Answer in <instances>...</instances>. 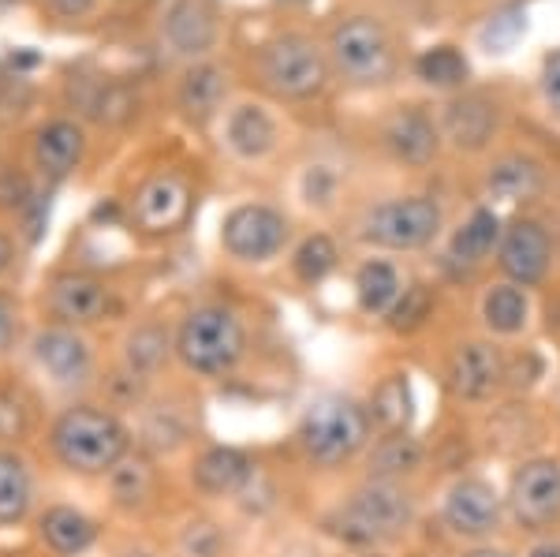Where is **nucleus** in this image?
I'll list each match as a JSON object with an SVG mask.
<instances>
[{"instance_id": "nucleus-1", "label": "nucleus", "mask_w": 560, "mask_h": 557, "mask_svg": "<svg viewBox=\"0 0 560 557\" xmlns=\"http://www.w3.org/2000/svg\"><path fill=\"white\" fill-rule=\"evenodd\" d=\"M135 449V430L128 419L105 401L79 397L65 401L49 416L42 434V453L52 468L75 479H105Z\"/></svg>"}, {"instance_id": "nucleus-2", "label": "nucleus", "mask_w": 560, "mask_h": 557, "mask_svg": "<svg viewBox=\"0 0 560 557\" xmlns=\"http://www.w3.org/2000/svg\"><path fill=\"white\" fill-rule=\"evenodd\" d=\"M20 363L38 379L45 393H57L65 401L86 397L105 374L94 337L86 329L57 326V322H34Z\"/></svg>"}, {"instance_id": "nucleus-3", "label": "nucleus", "mask_w": 560, "mask_h": 557, "mask_svg": "<svg viewBox=\"0 0 560 557\" xmlns=\"http://www.w3.org/2000/svg\"><path fill=\"white\" fill-rule=\"evenodd\" d=\"M247 322L229 303H195L176 322V363L191 379H229L247 359Z\"/></svg>"}, {"instance_id": "nucleus-4", "label": "nucleus", "mask_w": 560, "mask_h": 557, "mask_svg": "<svg viewBox=\"0 0 560 557\" xmlns=\"http://www.w3.org/2000/svg\"><path fill=\"white\" fill-rule=\"evenodd\" d=\"M370 423H374L370 408H363L355 397L325 393L303 408L295 442H300L306 461L322 464V468H337L370 442Z\"/></svg>"}, {"instance_id": "nucleus-5", "label": "nucleus", "mask_w": 560, "mask_h": 557, "mask_svg": "<svg viewBox=\"0 0 560 557\" xmlns=\"http://www.w3.org/2000/svg\"><path fill=\"white\" fill-rule=\"evenodd\" d=\"M415 520V501L400 483L366 479L345 501L337 517H329V527L351 546H377L404 535Z\"/></svg>"}, {"instance_id": "nucleus-6", "label": "nucleus", "mask_w": 560, "mask_h": 557, "mask_svg": "<svg viewBox=\"0 0 560 557\" xmlns=\"http://www.w3.org/2000/svg\"><path fill=\"white\" fill-rule=\"evenodd\" d=\"M120 318V295L105 277L90 269H57L38 292V322H57L71 329H97Z\"/></svg>"}, {"instance_id": "nucleus-7", "label": "nucleus", "mask_w": 560, "mask_h": 557, "mask_svg": "<svg viewBox=\"0 0 560 557\" xmlns=\"http://www.w3.org/2000/svg\"><path fill=\"white\" fill-rule=\"evenodd\" d=\"M49 404L45 390L31 371L12 359L0 363V445L8 449H34L49 427Z\"/></svg>"}, {"instance_id": "nucleus-8", "label": "nucleus", "mask_w": 560, "mask_h": 557, "mask_svg": "<svg viewBox=\"0 0 560 557\" xmlns=\"http://www.w3.org/2000/svg\"><path fill=\"white\" fill-rule=\"evenodd\" d=\"M195 210V187L184 173L161 169L150 173L128 199V221L142 236H173L187 224Z\"/></svg>"}, {"instance_id": "nucleus-9", "label": "nucleus", "mask_w": 560, "mask_h": 557, "mask_svg": "<svg viewBox=\"0 0 560 557\" xmlns=\"http://www.w3.org/2000/svg\"><path fill=\"white\" fill-rule=\"evenodd\" d=\"M292 224L280 210L266 202H243L236 210L224 213L221 221V247L229 258L243 266H261L284 251Z\"/></svg>"}, {"instance_id": "nucleus-10", "label": "nucleus", "mask_w": 560, "mask_h": 557, "mask_svg": "<svg viewBox=\"0 0 560 557\" xmlns=\"http://www.w3.org/2000/svg\"><path fill=\"white\" fill-rule=\"evenodd\" d=\"M329 53L340 76L363 86L385 83L396 68L393 42H388L385 26L377 20H366V15H355V20L340 23L337 31H332Z\"/></svg>"}, {"instance_id": "nucleus-11", "label": "nucleus", "mask_w": 560, "mask_h": 557, "mask_svg": "<svg viewBox=\"0 0 560 557\" xmlns=\"http://www.w3.org/2000/svg\"><path fill=\"white\" fill-rule=\"evenodd\" d=\"M441 232V206L427 195H408V199L382 202L366 213L363 240L388 251H415L427 247Z\"/></svg>"}, {"instance_id": "nucleus-12", "label": "nucleus", "mask_w": 560, "mask_h": 557, "mask_svg": "<svg viewBox=\"0 0 560 557\" xmlns=\"http://www.w3.org/2000/svg\"><path fill=\"white\" fill-rule=\"evenodd\" d=\"M261 83L280 97H314L325 86V57L318 45L300 34L269 42L258 57Z\"/></svg>"}, {"instance_id": "nucleus-13", "label": "nucleus", "mask_w": 560, "mask_h": 557, "mask_svg": "<svg viewBox=\"0 0 560 557\" xmlns=\"http://www.w3.org/2000/svg\"><path fill=\"white\" fill-rule=\"evenodd\" d=\"M509 509L530 532L553 527L560 520V461L553 456H530L512 472Z\"/></svg>"}, {"instance_id": "nucleus-14", "label": "nucleus", "mask_w": 560, "mask_h": 557, "mask_svg": "<svg viewBox=\"0 0 560 557\" xmlns=\"http://www.w3.org/2000/svg\"><path fill=\"white\" fill-rule=\"evenodd\" d=\"M42 509V475L34 449L0 445V535L31 532Z\"/></svg>"}, {"instance_id": "nucleus-15", "label": "nucleus", "mask_w": 560, "mask_h": 557, "mask_svg": "<svg viewBox=\"0 0 560 557\" xmlns=\"http://www.w3.org/2000/svg\"><path fill=\"white\" fill-rule=\"evenodd\" d=\"M31 543L45 557H86L102 543V520L71 501H42L31 524Z\"/></svg>"}, {"instance_id": "nucleus-16", "label": "nucleus", "mask_w": 560, "mask_h": 557, "mask_svg": "<svg viewBox=\"0 0 560 557\" xmlns=\"http://www.w3.org/2000/svg\"><path fill=\"white\" fill-rule=\"evenodd\" d=\"M86 158V131L79 120L57 116V120L42 124L31 139V169L38 176V184L57 187L83 165Z\"/></svg>"}, {"instance_id": "nucleus-17", "label": "nucleus", "mask_w": 560, "mask_h": 557, "mask_svg": "<svg viewBox=\"0 0 560 557\" xmlns=\"http://www.w3.org/2000/svg\"><path fill=\"white\" fill-rule=\"evenodd\" d=\"M161 490V468L150 453H142L139 445L105 475V494H108V509L120 517H142L147 509H153Z\"/></svg>"}, {"instance_id": "nucleus-18", "label": "nucleus", "mask_w": 560, "mask_h": 557, "mask_svg": "<svg viewBox=\"0 0 560 557\" xmlns=\"http://www.w3.org/2000/svg\"><path fill=\"white\" fill-rule=\"evenodd\" d=\"M549 258H553V247H549V232L541 229L538 221H512L501 236V247H497V263H501L504 274L512 277V285L520 289H530L541 277L549 274Z\"/></svg>"}, {"instance_id": "nucleus-19", "label": "nucleus", "mask_w": 560, "mask_h": 557, "mask_svg": "<svg viewBox=\"0 0 560 557\" xmlns=\"http://www.w3.org/2000/svg\"><path fill=\"white\" fill-rule=\"evenodd\" d=\"M258 464L240 445H206L191 461V487L202 498H232L236 501L243 487L255 479Z\"/></svg>"}, {"instance_id": "nucleus-20", "label": "nucleus", "mask_w": 560, "mask_h": 557, "mask_svg": "<svg viewBox=\"0 0 560 557\" xmlns=\"http://www.w3.org/2000/svg\"><path fill=\"white\" fill-rule=\"evenodd\" d=\"M195 434V423H191V411H187L184 401H147L139 408V427H135V445L142 453H150L153 461L161 456H173L179 453Z\"/></svg>"}, {"instance_id": "nucleus-21", "label": "nucleus", "mask_w": 560, "mask_h": 557, "mask_svg": "<svg viewBox=\"0 0 560 557\" xmlns=\"http://www.w3.org/2000/svg\"><path fill=\"white\" fill-rule=\"evenodd\" d=\"M445 524L459 538H486L501 524V498L486 479H459L445 494Z\"/></svg>"}, {"instance_id": "nucleus-22", "label": "nucleus", "mask_w": 560, "mask_h": 557, "mask_svg": "<svg viewBox=\"0 0 560 557\" xmlns=\"http://www.w3.org/2000/svg\"><path fill=\"white\" fill-rule=\"evenodd\" d=\"M504 382V356L490 340H467L448 359V390L459 401H486Z\"/></svg>"}, {"instance_id": "nucleus-23", "label": "nucleus", "mask_w": 560, "mask_h": 557, "mask_svg": "<svg viewBox=\"0 0 560 557\" xmlns=\"http://www.w3.org/2000/svg\"><path fill=\"white\" fill-rule=\"evenodd\" d=\"M168 359H176V329H168L165 322H153V318L135 322L120 340V352H116V363L124 371L139 374L147 382H153L165 371Z\"/></svg>"}, {"instance_id": "nucleus-24", "label": "nucleus", "mask_w": 560, "mask_h": 557, "mask_svg": "<svg viewBox=\"0 0 560 557\" xmlns=\"http://www.w3.org/2000/svg\"><path fill=\"white\" fill-rule=\"evenodd\" d=\"M217 38L213 12L202 0H176L165 15V42L179 57H202Z\"/></svg>"}, {"instance_id": "nucleus-25", "label": "nucleus", "mask_w": 560, "mask_h": 557, "mask_svg": "<svg viewBox=\"0 0 560 557\" xmlns=\"http://www.w3.org/2000/svg\"><path fill=\"white\" fill-rule=\"evenodd\" d=\"M224 142L243 161H258L277 147V124L258 105H236L224 120Z\"/></svg>"}, {"instance_id": "nucleus-26", "label": "nucleus", "mask_w": 560, "mask_h": 557, "mask_svg": "<svg viewBox=\"0 0 560 557\" xmlns=\"http://www.w3.org/2000/svg\"><path fill=\"white\" fill-rule=\"evenodd\" d=\"M385 142H388V150L400 161H408V165H427V161L438 154V128H433V120L427 113L404 109L388 120Z\"/></svg>"}, {"instance_id": "nucleus-27", "label": "nucleus", "mask_w": 560, "mask_h": 557, "mask_svg": "<svg viewBox=\"0 0 560 557\" xmlns=\"http://www.w3.org/2000/svg\"><path fill=\"white\" fill-rule=\"evenodd\" d=\"M497 128V109L486 97H459L445 109V135L459 150H482Z\"/></svg>"}, {"instance_id": "nucleus-28", "label": "nucleus", "mask_w": 560, "mask_h": 557, "mask_svg": "<svg viewBox=\"0 0 560 557\" xmlns=\"http://www.w3.org/2000/svg\"><path fill=\"white\" fill-rule=\"evenodd\" d=\"M370 419L385 434H404L415 423V393L408 374H385L370 397Z\"/></svg>"}, {"instance_id": "nucleus-29", "label": "nucleus", "mask_w": 560, "mask_h": 557, "mask_svg": "<svg viewBox=\"0 0 560 557\" xmlns=\"http://www.w3.org/2000/svg\"><path fill=\"white\" fill-rule=\"evenodd\" d=\"M486 187H490L493 199L501 202H530L541 195L546 187V176H541V165L530 158H501L486 176Z\"/></svg>"}, {"instance_id": "nucleus-30", "label": "nucleus", "mask_w": 560, "mask_h": 557, "mask_svg": "<svg viewBox=\"0 0 560 557\" xmlns=\"http://www.w3.org/2000/svg\"><path fill=\"white\" fill-rule=\"evenodd\" d=\"M176 102L191 124H206L210 116H217V109H221V102H224L221 71L210 68V65H195L184 79H179Z\"/></svg>"}, {"instance_id": "nucleus-31", "label": "nucleus", "mask_w": 560, "mask_h": 557, "mask_svg": "<svg viewBox=\"0 0 560 557\" xmlns=\"http://www.w3.org/2000/svg\"><path fill=\"white\" fill-rule=\"evenodd\" d=\"M501 236H504L501 218H497L493 210H475L471 218L456 229L453 247H448V251H453L456 263L478 266V263H486V258L493 255V247H501Z\"/></svg>"}, {"instance_id": "nucleus-32", "label": "nucleus", "mask_w": 560, "mask_h": 557, "mask_svg": "<svg viewBox=\"0 0 560 557\" xmlns=\"http://www.w3.org/2000/svg\"><path fill=\"white\" fill-rule=\"evenodd\" d=\"M419 468H422V445L408 430H404V434H385L382 442L374 445V456H370V479L400 483Z\"/></svg>"}, {"instance_id": "nucleus-33", "label": "nucleus", "mask_w": 560, "mask_h": 557, "mask_svg": "<svg viewBox=\"0 0 560 557\" xmlns=\"http://www.w3.org/2000/svg\"><path fill=\"white\" fill-rule=\"evenodd\" d=\"M400 292H404V285H400L396 266L382 263V258H370V263L359 266L355 300L366 314H388L396 307V300H400Z\"/></svg>"}, {"instance_id": "nucleus-34", "label": "nucleus", "mask_w": 560, "mask_h": 557, "mask_svg": "<svg viewBox=\"0 0 560 557\" xmlns=\"http://www.w3.org/2000/svg\"><path fill=\"white\" fill-rule=\"evenodd\" d=\"M530 318V300L520 285H493L490 292L482 295V322L501 337H516L523 334Z\"/></svg>"}, {"instance_id": "nucleus-35", "label": "nucleus", "mask_w": 560, "mask_h": 557, "mask_svg": "<svg viewBox=\"0 0 560 557\" xmlns=\"http://www.w3.org/2000/svg\"><path fill=\"white\" fill-rule=\"evenodd\" d=\"M168 557H229V535L213 517L191 513L179 520Z\"/></svg>"}, {"instance_id": "nucleus-36", "label": "nucleus", "mask_w": 560, "mask_h": 557, "mask_svg": "<svg viewBox=\"0 0 560 557\" xmlns=\"http://www.w3.org/2000/svg\"><path fill=\"white\" fill-rule=\"evenodd\" d=\"M34 322L26 318V303L12 285H0V363H12L23 356Z\"/></svg>"}, {"instance_id": "nucleus-37", "label": "nucleus", "mask_w": 560, "mask_h": 557, "mask_svg": "<svg viewBox=\"0 0 560 557\" xmlns=\"http://www.w3.org/2000/svg\"><path fill=\"white\" fill-rule=\"evenodd\" d=\"M415 71H419L422 83L441 86V90H453V86L467 83V76H471V65H467V57L456 49V45H433V49H427L419 60H415Z\"/></svg>"}, {"instance_id": "nucleus-38", "label": "nucleus", "mask_w": 560, "mask_h": 557, "mask_svg": "<svg viewBox=\"0 0 560 557\" xmlns=\"http://www.w3.org/2000/svg\"><path fill=\"white\" fill-rule=\"evenodd\" d=\"M337 244H332L329 236H322V232H314V236H306L300 247H295L292 255V269L295 277H300L303 285H322L325 277L337 269Z\"/></svg>"}, {"instance_id": "nucleus-39", "label": "nucleus", "mask_w": 560, "mask_h": 557, "mask_svg": "<svg viewBox=\"0 0 560 557\" xmlns=\"http://www.w3.org/2000/svg\"><path fill=\"white\" fill-rule=\"evenodd\" d=\"M430 311H433V292L427 285H408L400 292V300H396V307L388 311V326L400 329V334H411V329H419L430 318Z\"/></svg>"}, {"instance_id": "nucleus-40", "label": "nucleus", "mask_w": 560, "mask_h": 557, "mask_svg": "<svg viewBox=\"0 0 560 557\" xmlns=\"http://www.w3.org/2000/svg\"><path fill=\"white\" fill-rule=\"evenodd\" d=\"M26 244L20 240V232L12 224H0V285H8L20 269V258H23Z\"/></svg>"}, {"instance_id": "nucleus-41", "label": "nucleus", "mask_w": 560, "mask_h": 557, "mask_svg": "<svg viewBox=\"0 0 560 557\" xmlns=\"http://www.w3.org/2000/svg\"><path fill=\"white\" fill-rule=\"evenodd\" d=\"M541 94H546L549 109L560 116V49L546 57V68H541Z\"/></svg>"}, {"instance_id": "nucleus-42", "label": "nucleus", "mask_w": 560, "mask_h": 557, "mask_svg": "<svg viewBox=\"0 0 560 557\" xmlns=\"http://www.w3.org/2000/svg\"><path fill=\"white\" fill-rule=\"evenodd\" d=\"M108 557H168V554L150 543H139V538H124V543L108 546Z\"/></svg>"}, {"instance_id": "nucleus-43", "label": "nucleus", "mask_w": 560, "mask_h": 557, "mask_svg": "<svg viewBox=\"0 0 560 557\" xmlns=\"http://www.w3.org/2000/svg\"><path fill=\"white\" fill-rule=\"evenodd\" d=\"M49 8L57 15H65V20H79V15H86L94 8V0H49Z\"/></svg>"}, {"instance_id": "nucleus-44", "label": "nucleus", "mask_w": 560, "mask_h": 557, "mask_svg": "<svg viewBox=\"0 0 560 557\" xmlns=\"http://www.w3.org/2000/svg\"><path fill=\"white\" fill-rule=\"evenodd\" d=\"M0 557H45L38 546H20V550H15V546H8V550H0Z\"/></svg>"}, {"instance_id": "nucleus-45", "label": "nucleus", "mask_w": 560, "mask_h": 557, "mask_svg": "<svg viewBox=\"0 0 560 557\" xmlns=\"http://www.w3.org/2000/svg\"><path fill=\"white\" fill-rule=\"evenodd\" d=\"M527 557H560V543H538Z\"/></svg>"}, {"instance_id": "nucleus-46", "label": "nucleus", "mask_w": 560, "mask_h": 557, "mask_svg": "<svg viewBox=\"0 0 560 557\" xmlns=\"http://www.w3.org/2000/svg\"><path fill=\"white\" fill-rule=\"evenodd\" d=\"M464 557H512L509 550H493V546H475V550H467Z\"/></svg>"}]
</instances>
